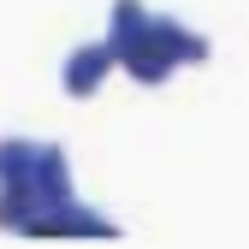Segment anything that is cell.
Masks as SVG:
<instances>
[{
  "mask_svg": "<svg viewBox=\"0 0 249 249\" xmlns=\"http://www.w3.org/2000/svg\"><path fill=\"white\" fill-rule=\"evenodd\" d=\"M202 59H208V36L184 30L178 18H148L131 42H119V66L142 83H166L178 66H202Z\"/></svg>",
  "mask_w": 249,
  "mask_h": 249,
  "instance_id": "cell-1",
  "label": "cell"
},
{
  "mask_svg": "<svg viewBox=\"0 0 249 249\" xmlns=\"http://www.w3.org/2000/svg\"><path fill=\"white\" fill-rule=\"evenodd\" d=\"M119 66V48L113 42H95V48H77L71 59H66V77H59V83H66V95H95V89H101V77Z\"/></svg>",
  "mask_w": 249,
  "mask_h": 249,
  "instance_id": "cell-2",
  "label": "cell"
}]
</instances>
